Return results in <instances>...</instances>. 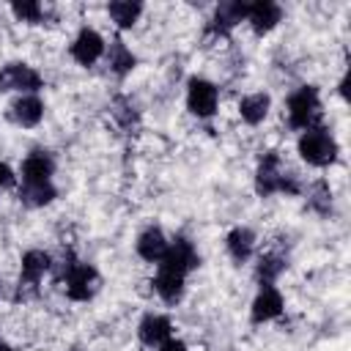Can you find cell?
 Returning <instances> with one entry per match:
<instances>
[{
  "label": "cell",
  "instance_id": "cell-1",
  "mask_svg": "<svg viewBox=\"0 0 351 351\" xmlns=\"http://www.w3.org/2000/svg\"><path fill=\"white\" fill-rule=\"evenodd\" d=\"M296 148H299V156L313 167H326V165H332L337 159V143L329 134V129H324V126L304 129L299 134Z\"/></svg>",
  "mask_w": 351,
  "mask_h": 351
},
{
  "label": "cell",
  "instance_id": "cell-2",
  "mask_svg": "<svg viewBox=\"0 0 351 351\" xmlns=\"http://www.w3.org/2000/svg\"><path fill=\"white\" fill-rule=\"evenodd\" d=\"M197 263H200V258H197L192 241L184 239V236H178L173 244H167L165 255L159 258V271H156V274H159V277H173V280H184V282H186V274H189Z\"/></svg>",
  "mask_w": 351,
  "mask_h": 351
},
{
  "label": "cell",
  "instance_id": "cell-3",
  "mask_svg": "<svg viewBox=\"0 0 351 351\" xmlns=\"http://www.w3.org/2000/svg\"><path fill=\"white\" fill-rule=\"evenodd\" d=\"M63 277H66V296L74 302H88L93 299V293L99 291V271L90 263H77L71 255L63 266Z\"/></svg>",
  "mask_w": 351,
  "mask_h": 351
},
{
  "label": "cell",
  "instance_id": "cell-4",
  "mask_svg": "<svg viewBox=\"0 0 351 351\" xmlns=\"http://www.w3.org/2000/svg\"><path fill=\"white\" fill-rule=\"evenodd\" d=\"M318 110H321V101H318V90L313 85H304L299 88L296 93H291L288 99V123L293 129H310L315 126V118H318Z\"/></svg>",
  "mask_w": 351,
  "mask_h": 351
},
{
  "label": "cell",
  "instance_id": "cell-5",
  "mask_svg": "<svg viewBox=\"0 0 351 351\" xmlns=\"http://www.w3.org/2000/svg\"><path fill=\"white\" fill-rule=\"evenodd\" d=\"M217 101H219V90L214 82L192 77L186 85V107L192 115L197 118H211L217 112Z\"/></svg>",
  "mask_w": 351,
  "mask_h": 351
},
{
  "label": "cell",
  "instance_id": "cell-6",
  "mask_svg": "<svg viewBox=\"0 0 351 351\" xmlns=\"http://www.w3.org/2000/svg\"><path fill=\"white\" fill-rule=\"evenodd\" d=\"M282 178H285V170L280 165V156L274 151H266L255 170V192L261 197H269L282 189Z\"/></svg>",
  "mask_w": 351,
  "mask_h": 351
},
{
  "label": "cell",
  "instance_id": "cell-7",
  "mask_svg": "<svg viewBox=\"0 0 351 351\" xmlns=\"http://www.w3.org/2000/svg\"><path fill=\"white\" fill-rule=\"evenodd\" d=\"M44 88L41 74L27 63H5L0 69V90H38Z\"/></svg>",
  "mask_w": 351,
  "mask_h": 351
},
{
  "label": "cell",
  "instance_id": "cell-8",
  "mask_svg": "<svg viewBox=\"0 0 351 351\" xmlns=\"http://www.w3.org/2000/svg\"><path fill=\"white\" fill-rule=\"evenodd\" d=\"M104 52V38L93 30V27H82L77 33V38L71 41V58L80 63V66H90L101 58Z\"/></svg>",
  "mask_w": 351,
  "mask_h": 351
},
{
  "label": "cell",
  "instance_id": "cell-9",
  "mask_svg": "<svg viewBox=\"0 0 351 351\" xmlns=\"http://www.w3.org/2000/svg\"><path fill=\"white\" fill-rule=\"evenodd\" d=\"M55 173V159L49 151H33L22 162V184H49Z\"/></svg>",
  "mask_w": 351,
  "mask_h": 351
},
{
  "label": "cell",
  "instance_id": "cell-10",
  "mask_svg": "<svg viewBox=\"0 0 351 351\" xmlns=\"http://www.w3.org/2000/svg\"><path fill=\"white\" fill-rule=\"evenodd\" d=\"M8 115H11L19 126L30 129V126H36V123L44 118V101H41L36 93H25V96H19V99L11 101Z\"/></svg>",
  "mask_w": 351,
  "mask_h": 351
},
{
  "label": "cell",
  "instance_id": "cell-11",
  "mask_svg": "<svg viewBox=\"0 0 351 351\" xmlns=\"http://www.w3.org/2000/svg\"><path fill=\"white\" fill-rule=\"evenodd\" d=\"M52 266V258L44 250H27L22 255V269H19V288H33Z\"/></svg>",
  "mask_w": 351,
  "mask_h": 351
},
{
  "label": "cell",
  "instance_id": "cell-12",
  "mask_svg": "<svg viewBox=\"0 0 351 351\" xmlns=\"http://www.w3.org/2000/svg\"><path fill=\"white\" fill-rule=\"evenodd\" d=\"M282 313V296L274 285H261L255 302H252V324H263V321H271Z\"/></svg>",
  "mask_w": 351,
  "mask_h": 351
},
{
  "label": "cell",
  "instance_id": "cell-13",
  "mask_svg": "<svg viewBox=\"0 0 351 351\" xmlns=\"http://www.w3.org/2000/svg\"><path fill=\"white\" fill-rule=\"evenodd\" d=\"M137 335H140V340L145 343V346H162L165 340H170V335H173V324H170V318L167 315H156V313H148L143 321H140V326H137Z\"/></svg>",
  "mask_w": 351,
  "mask_h": 351
},
{
  "label": "cell",
  "instance_id": "cell-14",
  "mask_svg": "<svg viewBox=\"0 0 351 351\" xmlns=\"http://www.w3.org/2000/svg\"><path fill=\"white\" fill-rule=\"evenodd\" d=\"M282 16V8L271 0H258V3H250L247 5V22L252 25L255 33H269Z\"/></svg>",
  "mask_w": 351,
  "mask_h": 351
},
{
  "label": "cell",
  "instance_id": "cell-15",
  "mask_svg": "<svg viewBox=\"0 0 351 351\" xmlns=\"http://www.w3.org/2000/svg\"><path fill=\"white\" fill-rule=\"evenodd\" d=\"M167 239L162 233V228H145L140 236H137V255L143 261H151V263H159V258L165 255L167 250Z\"/></svg>",
  "mask_w": 351,
  "mask_h": 351
},
{
  "label": "cell",
  "instance_id": "cell-16",
  "mask_svg": "<svg viewBox=\"0 0 351 351\" xmlns=\"http://www.w3.org/2000/svg\"><path fill=\"white\" fill-rule=\"evenodd\" d=\"M269 107H271L269 93H250V96H244L239 101V115H241L244 123L255 126V123H261L269 115Z\"/></svg>",
  "mask_w": 351,
  "mask_h": 351
},
{
  "label": "cell",
  "instance_id": "cell-17",
  "mask_svg": "<svg viewBox=\"0 0 351 351\" xmlns=\"http://www.w3.org/2000/svg\"><path fill=\"white\" fill-rule=\"evenodd\" d=\"M247 5L250 3H239V0L219 3L217 5V14H214V30L217 33H228L233 25H239L241 19H247Z\"/></svg>",
  "mask_w": 351,
  "mask_h": 351
},
{
  "label": "cell",
  "instance_id": "cell-18",
  "mask_svg": "<svg viewBox=\"0 0 351 351\" xmlns=\"http://www.w3.org/2000/svg\"><path fill=\"white\" fill-rule=\"evenodd\" d=\"M228 252H230V258L233 261H239V263H244L250 255H252V247H255V233L250 230V228H233L230 233H228Z\"/></svg>",
  "mask_w": 351,
  "mask_h": 351
},
{
  "label": "cell",
  "instance_id": "cell-19",
  "mask_svg": "<svg viewBox=\"0 0 351 351\" xmlns=\"http://www.w3.org/2000/svg\"><path fill=\"white\" fill-rule=\"evenodd\" d=\"M58 197V189L49 184H22L19 189V200L30 208H41V206H49L52 200Z\"/></svg>",
  "mask_w": 351,
  "mask_h": 351
},
{
  "label": "cell",
  "instance_id": "cell-20",
  "mask_svg": "<svg viewBox=\"0 0 351 351\" xmlns=\"http://www.w3.org/2000/svg\"><path fill=\"white\" fill-rule=\"evenodd\" d=\"M285 255H280V252H266V255H261V261H258V269H255V277L261 280V285H271L282 271H285Z\"/></svg>",
  "mask_w": 351,
  "mask_h": 351
},
{
  "label": "cell",
  "instance_id": "cell-21",
  "mask_svg": "<svg viewBox=\"0 0 351 351\" xmlns=\"http://www.w3.org/2000/svg\"><path fill=\"white\" fill-rule=\"evenodd\" d=\"M134 66H137V58L132 55V49H129L121 38H112V44H110V69H112L118 77H123V74H129Z\"/></svg>",
  "mask_w": 351,
  "mask_h": 351
},
{
  "label": "cell",
  "instance_id": "cell-22",
  "mask_svg": "<svg viewBox=\"0 0 351 351\" xmlns=\"http://www.w3.org/2000/svg\"><path fill=\"white\" fill-rule=\"evenodd\" d=\"M107 11H110V16L118 27H132L137 22V16L143 14V5L132 3V0H118V3H110Z\"/></svg>",
  "mask_w": 351,
  "mask_h": 351
},
{
  "label": "cell",
  "instance_id": "cell-23",
  "mask_svg": "<svg viewBox=\"0 0 351 351\" xmlns=\"http://www.w3.org/2000/svg\"><path fill=\"white\" fill-rule=\"evenodd\" d=\"M11 11H14V16L16 19H22V22H30V25H38L41 19H44V5L41 3H36V0H16L14 5H11Z\"/></svg>",
  "mask_w": 351,
  "mask_h": 351
},
{
  "label": "cell",
  "instance_id": "cell-24",
  "mask_svg": "<svg viewBox=\"0 0 351 351\" xmlns=\"http://www.w3.org/2000/svg\"><path fill=\"white\" fill-rule=\"evenodd\" d=\"M310 206L318 214H329V208H332V189H329V184H324V181L313 184V189H310Z\"/></svg>",
  "mask_w": 351,
  "mask_h": 351
},
{
  "label": "cell",
  "instance_id": "cell-25",
  "mask_svg": "<svg viewBox=\"0 0 351 351\" xmlns=\"http://www.w3.org/2000/svg\"><path fill=\"white\" fill-rule=\"evenodd\" d=\"M112 115H115V118H118V121H121L126 129H129V126L137 121V115H134V107H132L129 101H123V99H118V101H115V107H112Z\"/></svg>",
  "mask_w": 351,
  "mask_h": 351
},
{
  "label": "cell",
  "instance_id": "cell-26",
  "mask_svg": "<svg viewBox=\"0 0 351 351\" xmlns=\"http://www.w3.org/2000/svg\"><path fill=\"white\" fill-rule=\"evenodd\" d=\"M11 184H14V173H11V167L5 162H0V189H5Z\"/></svg>",
  "mask_w": 351,
  "mask_h": 351
},
{
  "label": "cell",
  "instance_id": "cell-27",
  "mask_svg": "<svg viewBox=\"0 0 351 351\" xmlns=\"http://www.w3.org/2000/svg\"><path fill=\"white\" fill-rule=\"evenodd\" d=\"M159 351H189V348H186L181 340H173V337H170V340H165V343L159 346Z\"/></svg>",
  "mask_w": 351,
  "mask_h": 351
},
{
  "label": "cell",
  "instance_id": "cell-28",
  "mask_svg": "<svg viewBox=\"0 0 351 351\" xmlns=\"http://www.w3.org/2000/svg\"><path fill=\"white\" fill-rule=\"evenodd\" d=\"M0 351H11V346H8L5 340H0Z\"/></svg>",
  "mask_w": 351,
  "mask_h": 351
}]
</instances>
